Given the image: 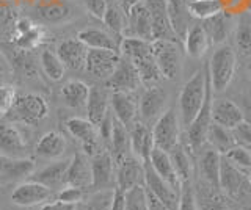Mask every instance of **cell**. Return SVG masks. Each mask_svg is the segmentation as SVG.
Instances as JSON below:
<instances>
[{"instance_id": "cell-1", "label": "cell", "mask_w": 251, "mask_h": 210, "mask_svg": "<svg viewBox=\"0 0 251 210\" xmlns=\"http://www.w3.org/2000/svg\"><path fill=\"white\" fill-rule=\"evenodd\" d=\"M206 97V66L198 69L184 85L179 94V112L180 121L187 129L198 116Z\"/></svg>"}, {"instance_id": "cell-2", "label": "cell", "mask_w": 251, "mask_h": 210, "mask_svg": "<svg viewBox=\"0 0 251 210\" xmlns=\"http://www.w3.org/2000/svg\"><path fill=\"white\" fill-rule=\"evenodd\" d=\"M209 66V77L214 93H223L231 85L237 71V55L227 44H222L214 50Z\"/></svg>"}, {"instance_id": "cell-3", "label": "cell", "mask_w": 251, "mask_h": 210, "mask_svg": "<svg viewBox=\"0 0 251 210\" xmlns=\"http://www.w3.org/2000/svg\"><path fill=\"white\" fill-rule=\"evenodd\" d=\"M220 190L237 206L251 204V179L239 168L231 165L222 155Z\"/></svg>"}, {"instance_id": "cell-4", "label": "cell", "mask_w": 251, "mask_h": 210, "mask_svg": "<svg viewBox=\"0 0 251 210\" xmlns=\"http://www.w3.org/2000/svg\"><path fill=\"white\" fill-rule=\"evenodd\" d=\"M212 96H214V90L210 85L209 77V66L206 65V97H204V104L198 116L193 119V122L187 127V146L190 151L200 152L204 144L207 143V134L212 126Z\"/></svg>"}, {"instance_id": "cell-5", "label": "cell", "mask_w": 251, "mask_h": 210, "mask_svg": "<svg viewBox=\"0 0 251 210\" xmlns=\"http://www.w3.org/2000/svg\"><path fill=\"white\" fill-rule=\"evenodd\" d=\"M47 113H49L47 100L36 93H27V94L18 96L6 118L16 122H22L25 126H36L46 118Z\"/></svg>"}, {"instance_id": "cell-6", "label": "cell", "mask_w": 251, "mask_h": 210, "mask_svg": "<svg viewBox=\"0 0 251 210\" xmlns=\"http://www.w3.org/2000/svg\"><path fill=\"white\" fill-rule=\"evenodd\" d=\"M179 118L177 112L175 108H167L159 119L154 122L152 127V138H154V146L159 149L170 152L173 147L179 143Z\"/></svg>"}, {"instance_id": "cell-7", "label": "cell", "mask_w": 251, "mask_h": 210, "mask_svg": "<svg viewBox=\"0 0 251 210\" xmlns=\"http://www.w3.org/2000/svg\"><path fill=\"white\" fill-rule=\"evenodd\" d=\"M152 52L159 71L163 79L175 80L180 74V49L176 41L155 40L152 41Z\"/></svg>"}, {"instance_id": "cell-8", "label": "cell", "mask_w": 251, "mask_h": 210, "mask_svg": "<svg viewBox=\"0 0 251 210\" xmlns=\"http://www.w3.org/2000/svg\"><path fill=\"white\" fill-rule=\"evenodd\" d=\"M0 155L14 159L28 157V144L14 121L0 116Z\"/></svg>"}, {"instance_id": "cell-9", "label": "cell", "mask_w": 251, "mask_h": 210, "mask_svg": "<svg viewBox=\"0 0 251 210\" xmlns=\"http://www.w3.org/2000/svg\"><path fill=\"white\" fill-rule=\"evenodd\" d=\"M116 163L112 152L98 151L91 155L93 184L91 188L96 191L115 190L116 188Z\"/></svg>"}, {"instance_id": "cell-10", "label": "cell", "mask_w": 251, "mask_h": 210, "mask_svg": "<svg viewBox=\"0 0 251 210\" xmlns=\"http://www.w3.org/2000/svg\"><path fill=\"white\" fill-rule=\"evenodd\" d=\"M143 165H145V188L148 191H151L168 210H177L180 193L176 191L167 181H163L155 173V169L152 168L149 160L143 162Z\"/></svg>"}, {"instance_id": "cell-11", "label": "cell", "mask_w": 251, "mask_h": 210, "mask_svg": "<svg viewBox=\"0 0 251 210\" xmlns=\"http://www.w3.org/2000/svg\"><path fill=\"white\" fill-rule=\"evenodd\" d=\"M35 173V162L31 159H14L0 155V188L18 185Z\"/></svg>"}, {"instance_id": "cell-12", "label": "cell", "mask_w": 251, "mask_h": 210, "mask_svg": "<svg viewBox=\"0 0 251 210\" xmlns=\"http://www.w3.org/2000/svg\"><path fill=\"white\" fill-rule=\"evenodd\" d=\"M135 187H145V165L133 154L116 163V188L129 191Z\"/></svg>"}, {"instance_id": "cell-13", "label": "cell", "mask_w": 251, "mask_h": 210, "mask_svg": "<svg viewBox=\"0 0 251 210\" xmlns=\"http://www.w3.org/2000/svg\"><path fill=\"white\" fill-rule=\"evenodd\" d=\"M105 87L110 91L135 93L141 87V79L135 65L129 58L121 55L120 63L115 68L113 74L105 80Z\"/></svg>"}, {"instance_id": "cell-14", "label": "cell", "mask_w": 251, "mask_h": 210, "mask_svg": "<svg viewBox=\"0 0 251 210\" xmlns=\"http://www.w3.org/2000/svg\"><path fill=\"white\" fill-rule=\"evenodd\" d=\"M52 196V190L49 187L39 184L36 181L27 179L21 184L14 187L11 191V201L13 204L19 207H35V206H43Z\"/></svg>"}, {"instance_id": "cell-15", "label": "cell", "mask_w": 251, "mask_h": 210, "mask_svg": "<svg viewBox=\"0 0 251 210\" xmlns=\"http://www.w3.org/2000/svg\"><path fill=\"white\" fill-rule=\"evenodd\" d=\"M121 53L108 49H88L85 69L96 79L107 80L120 63Z\"/></svg>"}, {"instance_id": "cell-16", "label": "cell", "mask_w": 251, "mask_h": 210, "mask_svg": "<svg viewBox=\"0 0 251 210\" xmlns=\"http://www.w3.org/2000/svg\"><path fill=\"white\" fill-rule=\"evenodd\" d=\"M93 171H91V157L85 151L74 152L73 159L69 160V166L65 176V185L77 187V188H91Z\"/></svg>"}, {"instance_id": "cell-17", "label": "cell", "mask_w": 251, "mask_h": 210, "mask_svg": "<svg viewBox=\"0 0 251 210\" xmlns=\"http://www.w3.org/2000/svg\"><path fill=\"white\" fill-rule=\"evenodd\" d=\"M145 3L151 14L152 24V36L155 40H167V41H179L171 27L167 0H145Z\"/></svg>"}, {"instance_id": "cell-18", "label": "cell", "mask_w": 251, "mask_h": 210, "mask_svg": "<svg viewBox=\"0 0 251 210\" xmlns=\"http://www.w3.org/2000/svg\"><path fill=\"white\" fill-rule=\"evenodd\" d=\"M65 126L69 134L82 143L83 151L88 154L90 157L93 154L98 152V140L100 137H99V129L96 124L91 122L88 118L74 116V118H69L65 122Z\"/></svg>"}, {"instance_id": "cell-19", "label": "cell", "mask_w": 251, "mask_h": 210, "mask_svg": "<svg viewBox=\"0 0 251 210\" xmlns=\"http://www.w3.org/2000/svg\"><path fill=\"white\" fill-rule=\"evenodd\" d=\"M168 96L160 87H149L138 99V113L145 124L155 122L159 116L167 110Z\"/></svg>"}, {"instance_id": "cell-20", "label": "cell", "mask_w": 251, "mask_h": 210, "mask_svg": "<svg viewBox=\"0 0 251 210\" xmlns=\"http://www.w3.org/2000/svg\"><path fill=\"white\" fill-rule=\"evenodd\" d=\"M124 36H133V38H141V40L146 41H154L151 14H149L145 0H140V2H137L129 10L127 28H126Z\"/></svg>"}, {"instance_id": "cell-21", "label": "cell", "mask_w": 251, "mask_h": 210, "mask_svg": "<svg viewBox=\"0 0 251 210\" xmlns=\"http://www.w3.org/2000/svg\"><path fill=\"white\" fill-rule=\"evenodd\" d=\"M195 196L198 210H235L237 206L222 190L206 182L198 185V188L195 190Z\"/></svg>"}, {"instance_id": "cell-22", "label": "cell", "mask_w": 251, "mask_h": 210, "mask_svg": "<svg viewBox=\"0 0 251 210\" xmlns=\"http://www.w3.org/2000/svg\"><path fill=\"white\" fill-rule=\"evenodd\" d=\"M110 108L118 121H121L126 127H130L137 121L138 115V99L133 93L112 91L110 96Z\"/></svg>"}, {"instance_id": "cell-23", "label": "cell", "mask_w": 251, "mask_h": 210, "mask_svg": "<svg viewBox=\"0 0 251 210\" xmlns=\"http://www.w3.org/2000/svg\"><path fill=\"white\" fill-rule=\"evenodd\" d=\"M57 55L68 69L80 71V69L85 68L88 47L80 40H77V38H69V40H65L58 44Z\"/></svg>"}, {"instance_id": "cell-24", "label": "cell", "mask_w": 251, "mask_h": 210, "mask_svg": "<svg viewBox=\"0 0 251 210\" xmlns=\"http://www.w3.org/2000/svg\"><path fill=\"white\" fill-rule=\"evenodd\" d=\"M129 132L132 154L141 162H148L151 157V151L154 149L152 129H149V126L143 121H135L129 127Z\"/></svg>"}, {"instance_id": "cell-25", "label": "cell", "mask_w": 251, "mask_h": 210, "mask_svg": "<svg viewBox=\"0 0 251 210\" xmlns=\"http://www.w3.org/2000/svg\"><path fill=\"white\" fill-rule=\"evenodd\" d=\"M212 121L232 130L242 121H245V118L237 104H234L229 99L220 97L212 102Z\"/></svg>"}, {"instance_id": "cell-26", "label": "cell", "mask_w": 251, "mask_h": 210, "mask_svg": "<svg viewBox=\"0 0 251 210\" xmlns=\"http://www.w3.org/2000/svg\"><path fill=\"white\" fill-rule=\"evenodd\" d=\"M110 96H112V91L107 87L90 88L88 102H86L85 108L88 119L96 124V126H99L102 119L105 118V115L110 112Z\"/></svg>"}, {"instance_id": "cell-27", "label": "cell", "mask_w": 251, "mask_h": 210, "mask_svg": "<svg viewBox=\"0 0 251 210\" xmlns=\"http://www.w3.org/2000/svg\"><path fill=\"white\" fill-rule=\"evenodd\" d=\"M77 40H80L88 49H108L120 52L121 40H118L115 35H110L100 28L88 27L77 33Z\"/></svg>"}, {"instance_id": "cell-28", "label": "cell", "mask_w": 251, "mask_h": 210, "mask_svg": "<svg viewBox=\"0 0 251 210\" xmlns=\"http://www.w3.org/2000/svg\"><path fill=\"white\" fill-rule=\"evenodd\" d=\"M149 162H151V165L155 169V173L159 174L163 179V181H167L176 191L180 193V188H182V182H180V179L177 177L176 169H175V166H173L170 154L154 146V149L151 151V157H149Z\"/></svg>"}, {"instance_id": "cell-29", "label": "cell", "mask_w": 251, "mask_h": 210, "mask_svg": "<svg viewBox=\"0 0 251 210\" xmlns=\"http://www.w3.org/2000/svg\"><path fill=\"white\" fill-rule=\"evenodd\" d=\"M202 25L206 28L212 44H222L226 41V38L231 35L235 22L232 21V16L229 13L222 11L215 14V16L202 21Z\"/></svg>"}, {"instance_id": "cell-30", "label": "cell", "mask_w": 251, "mask_h": 210, "mask_svg": "<svg viewBox=\"0 0 251 210\" xmlns=\"http://www.w3.org/2000/svg\"><path fill=\"white\" fill-rule=\"evenodd\" d=\"M69 166V160H55L50 165L44 166L43 169L35 171L28 179L43 184L49 188H58L60 185H65V176Z\"/></svg>"}, {"instance_id": "cell-31", "label": "cell", "mask_w": 251, "mask_h": 210, "mask_svg": "<svg viewBox=\"0 0 251 210\" xmlns=\"http://www.w3.org/2000/svg\"><path fill=\"white\" fill-rule=\"evenodd\" d=\"M184 44L188 57L201 58L209 50V46L212 43L202 24H190L184 38Z\"/></svg>"}, {"instance_id": "cell-32", "label": "cell", "mask_w": 251, "mask_h": 210, "mask_svg": "<svg viewBox=\"0 0 251 210\" xmlns=\"http://www.w3.org/2000/svg\"><path fill=\"white\" fill-rule=\"evenodd\" d=\"M66 147H68L66 138L63 137L60 132L50 130L38 140L35 151L39 157H43V159L57 160L66 152Z\"/></svg>"}, {"instance_id": "cell-33", "label": "cell", "mask_w": 251, "mask_h": 210, "mask_svg": "<svg viewBox=\"0 0 251 210\" xmlns=\"http://www.w3.org/2000/svg\"><path fill=\"white\" fill-rule=\"evenodd\" d=\"M200 173L204 182L220 188V173H222V154L215 149H204L200 155Z\"/></svg>"}, {"instance_id": "cell-34", "label": "cell", "mask_w": 251, "mask_h": 210, "mask_svg": "<svg viewBox=\"0 0 251 210\" xmlns=\"http://www.w3.org/2000/svg\"><path fill=\"white\" fill-rule=\"evenodd\" d=\"M167 6L171 27L175 30L177 40L184 41L187 30L190 27V13L187 8V0H167Z\"/></svg>"}, {"instance_id": "cell-35", "label": "cell", "mask_w": 251, "mask_h": 210, "mask_svg": "<svg viewBox=\"0 0 251 210\" xmlns=\"http://www.w3.org/2000/svg\"><path fill=\"white\" fill-rule=\"evenodd\" d=\"M110 149H112V155L116 163H120L123 159H126L127 155L132 154L130 132L121 121H118L116 118L113 121L112 138H110Z\"/></svg>"}, {"instance_id": "cell-36", "label": "cell", "mask_w": 251, "mask_h": 210, "mask_svg": "<svg viewBox=\"0 0 251 210\" xmlns=\"http://www.w3.org/2000/svg\"><path fill=\"white\" fill-rule=\"evenodd\" d=\"M105 25L118 40H123L126 28H127V14L121 8V5L116 0H107V10L104 14Z\"/></svg>"}, {"instance_id": "cell-37", "label": "cell", "mask_w": 251, "mask_h": 210, "mask_svg": "<svg viewBox=\"0 0 251 210\" xmlns=\"http://www.w3.org/2000/svg\"><path fill=\"white\" fill-rule=\"evenodd\" d=\"M61 96L69 107L82 108L88 102L90 87L82 80H68L61 88Z\"/></svg>"}, {"instance_id": "cell-38", "label": "cell", "mask_w": 251, "mask_h": 210, "mask_svg": "<svg viewBox=\"0 0 251 210\" xmlns=\"http://www.w3.org/2000/svg\"><path fill=\"white\" fill-rule=\"evenodd\" d=\"M190 147L184 146L182 143H177L173 149L168 152L171 162H173V166H175L177 177L180 179V182H188L192 177L193 173V165H192V157H190V152H188Z\"/></svg>"}, {"instance_id": "cell-39", "label": "cell", "mask_w": 251, "mask_h": 210, "mask_svg": "<svg viewBox=\"0 0 251 210\" xmlns=\"http://www.w3.org/2000/svg\"><path fill=\"white\" fill-rule=\"evenodd\" d=\"M207 143L210 144L212 149H215L218 154L225 155L229 149H232L234 146H237L232 135V130L220 126L217 122H212V126L209 129L207 134Z\"/></svg>"}, {"instance_id": "cell-40", "label": "cell", "mask_w": 251, "mask_h": 210, "mask_svg": "<svg viewBox=\"0 0 251 210\" xmlns=\"http://www.w3.org/2000/svg\"><path fill=\"white\" fill-rule=\"evenodd\" d=\"M234 38L242 55H251V13L242 11L235 19Z\"/></svg>"}, {"instance_id": "cell-41", "label": "cell", "mask_w": 251, "mask_h": 210, "mask_svg": "<svg viewBox=\"0 0 251 210\" xmlns=\"http://www.w3.org/2000/svg\"><path fill=\"white\" fill-rule=\"evenodd\" d=\"M38 18L47 24H63L71 18V8L65 2H49L36 8Z\"/></svg>"}, {"instance_id": "cell-42", "label": "cell", "mask_w": 251, "mask_h": 210, "mask_svg": "<svg viewBox=\"0 0 251 210\" xmlns=\"http://www.w3.org/2000/svg\"><path fill=\"white\" fill-rule=\"evenodd\" d=\"M187 8L192 18L206 21L218 13L226 11V5L225 0H195V2H187Z\"/></svg>"}, {"instance_id": "cell-43", "label": "cell", "mask_w": 251, "mask_h": 210, "mask_svg": "<svg viewBox=\"0 0 251 210\" xmlns=\"http://www.w3.org/2000/svg\"><path fill=\"white\" fill-rule=\"evenodd\" d=\"M39 65H41L44 75H47V79H50L52 82H60L65 77L66 66L63 65L57 52H52L49 49L43 50L41 57H39Z\"/></svg>"}, {"instance_id": "cell-44", "label": "cell", "mask_w": 251, "mask_h": 210, "mask_svg": "<svg viewBox=\"0 0 251 210\" xmlns=\"http://www.w3.org/2000/svg\"><path fill=\"white\" fill-rule=\"evenodd\" d=\"M44 40V28L39 25H31L27 32L14 36L13 44L24 50H35Z\"/></svg>"}, {"instance_id": "cell-45", "label": "cell", "mask_w": 251, "mask_h": 210, "mask_svg": "<svg viewBox=\"0 0 251 210\" xmlns=\"http://www.w3.org/2000/svg\"><path fill=\"white\" fill-rule=\"evenodd\" d=\"M223 157L229 162L231 165L243 171V173L251 171V151L247 149V147L237 144V146H234L232 149L227 151Z\"/></svg>"}, {"instance_id": "cell-46", "label": "cell", "mask_w": 251, "mask_h": 210, "mask_svg": "<svg viewBox=\"0 0 251 210\" xmlns=\"http://www.w3.org/2000/svg\"><path fill=\"white\" fill-rule=\"evenodd\" d=\"M124 210H149L145 187H135L124 193Z\"/></svg>"}, {"instance_id": "cell-47", "label": "cell", "mask_w": 251, "mask_h": 210, "mask_svg": "<svg viewBox=\"0 0 251 210\" xmlns=\"http://www.w3.org/2000/svg\"><path fill=\"white\" fill-rule=\"evenodd\" d=\"M113 191L115 190H104V191H96L91 196L90 201H86L80 207L77 206V210H107L112 204L113 199Z\"/></svg>"}, {"instance_id": "cell-48", "label": "cell", "mask_w": 251, "mask_h": 210, "mask_svg": "<svg viewBox=\"0 0 251 210\" xmlns=\"http://www.w3.org/2000/svg\"><path fill=\"white\" fill-rule=\"evenodd\" d=\"M18 99V93L16 88L10 83L0 85V116H6L11 112V108Z\"/></svg>"}, {"instance_id": "cell-49", "label": "cell", "mask_w": 251, "mask_h": 210, "mask_svg": "<svg viewBox=\"0 0 251 210\" xmlns=\"http://www.w3.org/2000/svg\"><path fill=\"white\" fill-rule=\"evenodd\" d=\"M177 210H198V204H196V196H195V188L192 187L190 181L182 184Z\"/></svg>"}, {"instance_id": "cell-50", "label": "cell", "mask_w": 251, "mask_h": 210, "mask_svg": "<svg viewBox=\"0 0 251 210\" xmlns=\"http://www.w3.org/2000/svg\"><path fill=\"white\" fill-rule=\"evenodd\" d=\"M85 198V190L83 188H77V187H69L65 185L63 188L58 191L57 199L61 202H66V204H75L78 206Z\"/></svg>"}, {"instance_id": "cell-51", "label": "cell", "mask_w": 251, "mask_h": 210, "mask_svg": "<svg viewBox=\"0 0 251 210\" xmlns=\"http://www.w3.org/2000/svg\"><path fill=\"white\" fill-rule=\"evenodd\" d=\"M232 135H234L235 143L239 146H243L251 151V124L250 122L242 121L239 126H235L232 129Z\"/></svg>"}, {"instance_id": "cell-52", "label": "cell", "mask_w": 251, "mask_h": 210, "mask_svg": "<svg viewBox=\"0 0 251 210\" xmlns=\"http://www.w3.org/2000/svg\"><path fill=\"white\" fill-rule=\"evenodd\" d=\"M16 22H18V14H16L13 6L5 2H0V28L3 32L8 28L14 30Z\"/></svg>"}, {"instance_id": "cell-53", "label": "cell", "mask_w": 251, "mask_h": 210, "mask_svg": "<svg viewBox=\"0 0 251 210\" xmlns=\"http://www.w3.org/2000/svg\"><path fill=\"white\" fill-rule=\"evenodd\" d=\"M83 3L94 18L104 19V14L107 10V0H83Z\"/></svg>"}, {"instance_id": "cell-54", "label": "cell", "mask_w": 251, "mask_h": 210, "mask_svg": "<svg viewBox=\"0 0 251 210\" xmlns=\"http://www.w3.org/2000/svg\"><path fill=\"white\" fill-rule=\"evenodd\" d=\"M39 210H77L75 204H66V202H61L58 199H55L52 202H44Z\"/></svg>"}, {"instance_id": "cell-55", "label": "cell", "mask_w": 251, "mask_h": 210, "mask_svg": "<svg viewBox=\"0 0 251 210\" xmlns=\"http://www.w3.org/2000/svg\"><path fill=\"white\" fill-rule=\"evenodd\" d=\"M108 210H124V191H121L120 188H115L113 199Z\"/></svg>"}, {"instance_id": "cell-56", "label": "cell", "mask_w": 251, "mask_h": 210, "mask_svg": "<svg viewBox=\"0 0 251 210\" xmlns=\"http://www.w3.org/2000/svg\"><path fill=\"white\" fill-rule=\"evenodd\" d=\"M116 2L121 5V8L126 11V14H127V13H129V10L132 8V6L135 5L137 2H140V0H116Z\"/></svg>"}, {"instance_id": "cell-57", "label": "cell", "mask_w": 251, "mask_h": 210, "mask_svg": "<svg viewBox=\"0 0 251 210\" xmlns=\"http://www.w3.org/2000/svg\"><path fill=\"white\" fill-rule=\"evenodd\" d=\"M5 74H6V61L2 57H0V85L5 83L3 82V75Z\"/></svg>"}, {"instance_id": "cell-58", "label": "cell", "mask_w": 251, "mask_h": 210, "mask_svg": "<svg viewBox=\"0 0 251 210\" xmlns=\"http://www.w3.org/2000/svg\"><path fill=\"white\" fill-rule=\"evenodd\" d=\"M247 11L251 13V0H248V6H247Z\"/></svg>"}, {"instance_id": "cell-59", "label": "cell", "mask_w": 251, "mask_h": 210, "mask_svg": "<svg viewBox=\"0 0 251 210\" xmlns=\"http://www.w3.org/2000/svg\"><path fill=\"white\" fill-rule=\"evenodd\" d=\"M3 33H5V32H3V30H2V28H0V41H2V40H3Z\"/></svg>"}, {"instance_id": "cell-60", "label": "cell", "mask_w": 251, "mask_h": 210, "mask_svg": "<svg viewBox=\"0 0 251 210\" xmlns=\"http://www.w3.org/2000/svg\"><path fill=\"white\" fill-rule=\"evenodd\" d=\"M248 72H250V75H251V63L248 65Z\"/></svg>"}, {"instance_id": "cell-61", "label": "cell", "mask_w": 251, "mask_h": 210, "mask_svg": "<svg viewBox=\"0 0 251 210\" xmlns=\"http://www.w3.org/2000/svg\"><path fill=\"white\" fill-rule=\"evenodd\" d=\"M187 2H195V0H187Z\"/></svg>"}, {"instance_id": "cell-62", "label": "cell", "mask_w": 251, "mask_h": 210, "mask_svg": "<svg viewBox=\"0 0 251 210\" xmlns=\"http://www.w3.org/2000/svg\"><path fill=\"white\" fill-rule=\"evenodd\" d=\"M107 210H108V209H107Z\"/></svg>"}]
</instances>
